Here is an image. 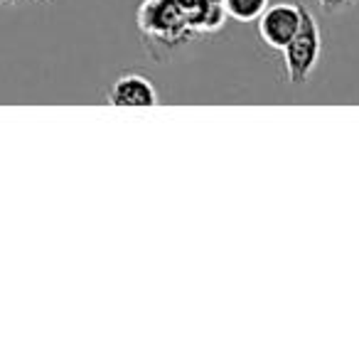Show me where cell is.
Listing matches in <instances>:
<instances>
[{
    "label": "cell",
    "mask_w": 359,
    "mask_h": 359,
    "mask_svg": "<svg viewBox=\"0 0 359 359\" xmlns=\"http://www.w3.org/2000/svg\"><path fill=\"white\" fill-rule=\"evenodd\" d=\"M318 3L323 6L325 13L334 15V13H342V11H347V8H352L357 0H318Z\"/></svg>",
    "instance_id": "6"
},
{
    "label": "cell",
    "mask_w": 359,
    "mask_h": 359,
    "mask_svg": "<svg viewBox=\"0 0 359 359\" xmlns=\"http://www.w3.org/2000/svg\"><path fill=\"white\" fill-rule=\"evenodd\" d=\"M269 3L271 0H224V13L236 22H256Z\"/></svg>",
    "instance_id": "5"
},
{
    "label": "cell",
    "mask_w": 359,
    "mask_h": 359,
    "mask_svg": "<svg viewBox=\"0 0 359 359\" xmlns=\"http://www.w3.org/2000/svg\"><path fill=\"white\" fill-rule=\"evenodd\" d=\"M106 99L111 106H155L158 104V89L148 76L138 74V72H128L111 84Z\"/></svg>",
    "instance_id": "4"
},
{
    "label": "cell",
    "mask_w": 359,
    "mask_h": 359,
    "mask_svg": "<svg viewBox=\"0 0 359 359\" xmlns=\"http://www.w3.org/2000/svg\"><path fill=\"white\" fill-rule=\"evenodd\" d=\"M224 0H143L138 27L150 45L177 47L224 27Z\"/></svg>",
    "instance_id": "1"
},
{
    "label": "cell",
    "mask_w": 359,
    "mask_h": 359,
    "mask_svg": "<svg viewBox=\"0 0 359 359\" xmlns=\"http://www.w3.org/2000/svg\"><path fill=\"white\" fill-rule=\"evenodd\" d=\"M303 20V8L298 3H273L266 8L256 20V30L266 47L283 52V47L293 40Z\"/></svg>",
    "instance_id": "3"
},
{
    "label": "cell",
    "mask_w": 359,
    "mask_h": 359,
    "mask_svg": "<svg viewBox=\"0 0 359 359\" xmlns=\"http://www.w3.org/2000/svg\"><path fill=\"white\" fill-rule=\"evenodd\" d=\"M320 57H323V32L315 20V15L303 8V20L293 40L283 47V65L285 76L290 84H305L318 69Z\"/></svg>",
    "instance_id": "2"
}]
</instances>
